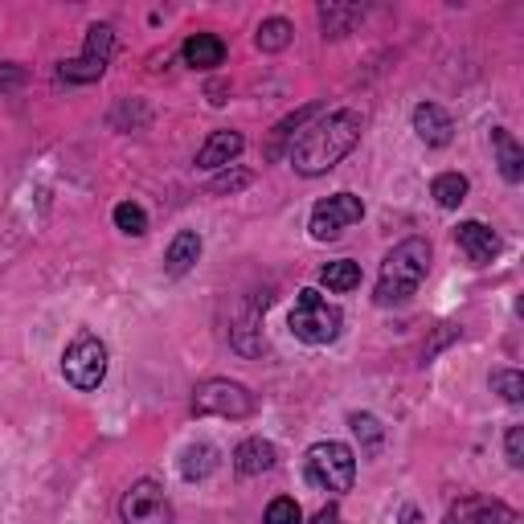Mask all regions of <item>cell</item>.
<instances>
[{"instance_id": "21", "label": "cell", "mask_w": 524, "mask_h": 524, "mask_svg": "<svg viewBox=\"0 0 524 524\" xmlns=\"http://www.w3.org/2000/svg\"><path fill=\"white\" fill-rule=\"evenodd\" d=\"M365 17V9L357 5H320V25H324V37H344L357 21Z\"/></svg>"}, {"instance_id": "29", "label": "cell", "mask_w": 524, "mask_h": 524, "mask_svg": "<svg viewBox=\"0 0 524 524\" xmlns=\"http://www.w3.org/2000/svg\"><path fill=\"white\" fill-rule=\"evenodd\" d=\"M21 82H25V74H21L17 66H5V62H0V95L13 91V86H21Z\"/></svg>"}, {"instance_id": "10", "label": "cell", "mask_w": 524, "mask_h": 524, "mask_svg": "<svg viewBox=\"0 0 524 524\" xmlns=\"http://www.w3.org/2000/svg\"><path fill=\"white\" fill-rule=\"evenodd\" d=\"M443 524H520V512L508 508L504 500H488V496H463L459 504H451Z\"/></svg>"}, {"instance_id": "9", "label": "cell", "mask_w": 524, "mask_h": 524, "mask_svg": "<svg viewBox=\"0 0 524 524\" xmlns=\"http://www.w3.org/2000/svg\"><path fill=\"white\" fill-rule=\"evenodd\" d=\"M361 217H365V201L357 193H332V197L316 201L308 230H312L316 242H336L348 226H357Z\"/></svg>"}, {"instance_id": "18", "label": "cell", "mask_w": 524, "mask_h": 524, "mask_svg": "<svg viewBox=\"0 0 524 524\" xmlns=\"http://www.w3.org/2000/svg\"><path fill=\"white\" fill-rule=\"evenodd\" d=\"M467 177H463V172H439V177H434L430 181V197L434 201H439L443 209H459L463 201H467Z\"/></svg>"}, {"instance_id": "7", "label": "cell", "mask_w": 524, "mask_h": 524, "mask_svg": "<svg viewBox=\"0 0 524 524\" xmlns=\"http://www.w3.org/2000/svg\"><path fill=\"white\" fill-rule=\"evenodd\" d=\"M111 50H115V29L111 25H91L86 29V46L78 58L58 66V78L70 86H86V82H99L111 66Z\"/></svg>"}, {"instance_id": "4", "label": "cell", "mask_w": 524, "mask_h": 524, "mask_svg": "<svg viewBox=\"0 0 524 524\" xmlns=\"http://www.w3.org/2000/svg\"><path fill=\"white\" fill-rule=\"evenodd\" d=\"M287 324L303 344H332L340 336V328H344V312L336 308V303H328L316 287H303L295 295V308H291Z\"/></svg>"}, {"instance_id": "13", "label": "cell", "mask_w": 524, "mask_h": 524, "mask_svg": "<svg viewBox=\"0 0 524 524\" xmlns=\"http://www.w3.org/2000/svg\"><path fill=\"white\" fill-rule=\"evenodd\" d=\"M414 131L426 148H447L455 136V123L439 103H418L414 107Z\"/></svg>"}, {"instance_id": "1", "label": "cell", "mask_w": 524, "mask_h": 524, "mask_svg": "<svg viewBox=\"0 0 524 524\" xmlns=\"http://www.w3.org/2000/svg\"><path fill=\"white\" fill-rule=\"evenodd\" d=\"M361 127H365V119L353 107L320 115L316 123L303 127L299 140L291 144V152H287L291 168L303 172V177H324V172H332L348 152L361 144Z\"/></svg>"}, {"instance_id": "24", "label": "cell", "mask_w": 524, "mask_h": 524, "mask_svg": "<svg viewBox=\"0 0 524 524\" xmlns=\"http://www.w3.org/2000/svg\"><path fill=\"white\" fill-rule=\"evenodd\" d=\"M488 385L500 393L504 402H520V398H524V377H520L516 369H496V373L488 377Z\"/></svg>"}, {"instance_id": "5", "label": "cell", "mask_w": 524, "mask_h": 524, "mask_svg": "<svg viewBox=\"0 0 524 524\" xmlns=\"http://www.w3.org/2000/svg\"><path fill=\"white\" fill-rule=\"evenodd\" d=\"M62 377L82 393L99 389L107 377V344L95 332H78L62 353Z\"/></svg>"}, {"instance_id": "25", "label": "cell", "mask_w": 524, "mask_h": 524, "mask_svg": "<svg viewBox=\"0 0 524 524\" xmlns=\"http://www.w3.org/2000/svg\"><path fill=\"white\" fill-rule=\"evenodd\" d=\"M262 524H303V512L291 496H279L267 504V516H262Z\"/></svg>"}, {"instance_id": "19", "label": "cell", "mask_w": 524, "mask_h": 524, "mask_svg": "<svg viewBox=\"0 0 524 524\" xmlns=\"http://www.w3.org/2000/svg\"><path fill=\"white\" fill-rule=\"evenodd\" d=\"M291 37H295L291 21H283V17H267V21L258 25V33H254V46H258V50H267V54H279V50L291 46Z\"/></svg>"}, {"instance_id": "30", "label": "cell", "mask_w": 524, "mask_h": 524, "mask_svg": "<svg viewBox=\"0 0 524 524\" xmlns=\"http://www.w3.org/2000/svg\"><path fill=\"white\" fill-rule=\"evenodd\" d=\"M312 524H340V508H336V504H328V508H320V512L312 516Z\"/></svg>"}, {"instance_id": "20", "label": "cell", "mask_w": 524, "mask_h": 524, "mask_svg": "<svg viewBox=\"0 0 524 524\" xmlns=\"http://www.w3.org/2000/svg\"><path fill=\"white\" fill-rule=\"evenodd\" d=\"M320 283L328 291H353V287H361V262H353V258L328 262V267L320 271Z\"/></svg>"}, {"instance_id": "8", "label": "cell", "mask_w": 524, "mask_h": 524, "mask_svg": "<svg viewBox=\"0 0 524 524\" xmlns=\"http://www.w3.org/2000/svg\"><path fill=\"white\" fill-rule=\"evenodd\" d=\"M119 516H123V524H177L172 500L156 479H136L119 500Z\"/></svg>"}, {"instance_id": "27", "label": "cell", "mask_w": 524, "mask_h": 524, "mask_svg": "<svg viewBox=\"0 0 524 524\" xmlns=\"http://www.w3.org/2000/svg\"><path fill=\"white\" fill-rule=\"evenodd\" d=\"M504 455L512 467L524 463V426H508V439H504Z\"/></svg>"}, {"instance_id": "26", "label": "cell", "mask_w": 524, "mask_h": 524, "mask_svg": "<svg viewBox=\"0 0 524 524\" xmlns=\"http://www.w3.org/2000/svg\"><path fill=\"white\" fill-rule=\"evenodd\" d=\"M250 181H254L250 172H222V177L209 181V193H238V189H246Z\"/></svg>"}, {"instance_id": "16", "label": "cell", "mask_w": 524, "mask_h": 524, "mask_svg": "<svg viewBox=\"0 0 524 524\" xmlns=\"http://www.w3.org/2000/svg\"><path fill=\"white\" fill-rule=\"evenodd\" d=\"M275 463H279V451L267 439H246L234 451V471L238 475H262V471H271Z\"/></svg>"}, {"instance_id": "2", "label": "cell", "mask_w": 524, "mask_h": 524, "mask_svg": "<svg viewBox=\"0 0 524 524\" xmlns=\"http://www.w3.org/2000/svg\"><path fill=\"white\" fill-rule=\"evenodd\" d=\"M430 258H434V250H430L426 238H406V242L393 246L385 254V262H381V275H377V291H373L377 308L410 303L418 295L422 279L430 275Z\"/></svg>"}, {"instance_id": "6", "label": "cell", "mask_w": 524, "mask_h": 524, "mask_svg": "<svg viewBox=\"0 0 524 524\" xmlns=\"http://www.w3.org/2000/svg\"><path fill=\"white\" fill-rule=\"evenodd\" d=\"M254 406V393L226 377H209L193 389V414L201 418H250Z\"/></svg>"}, {"instance_id": "14", "label": "cell", "mask_w": 524, "mask_h": 524, "mask_svg": "<svg viewBox=\"0 0 524 524\" xmlns=\"http://www.w3.org/2000/svg\"><path fill=\"white\" fill-rule=\"evenodd\" d=\"M181 58L193 70H217V66L226 62V41L213 37V33H193V37H185Z\"/></svg>"}, {"instance_id": "12", "label": "cell", "mask_w": 524, "mask_h": 524, "mask_svg": "<svg viewBox=\"0 0 524 524\" xmlns=\"http://www.w3.org/2000/svg\"><path fill=\"white\" fill-rule=\"evenodd\" d=\"M455 242H459V250L475 262V267H484V262H492L500 254V234L492 226H484V222H459Z\"/></svg>"}, {"instance_id": "23", "label": "cell", "mask_w": 524, "mask_h": 524, "mask_svg": "<svg viewBox=\"0 0 524 524\" xmlns=\"http://www.w3.org/2000/svg\"><path fill=\"white\" fill-rule=\"evenodd\" d=\"M115 226H119L123 234H131V238H144V234H148V213H144V205L119 201V205H115Z\"/></svg>"}, {"instance_id": "28", "label": "cell", "mask_w": 524, "mask_h": 524, "mask_svg": "<svg viewBox=\"0 0 524 524\" xmlns=\"http://www.w3.org/2000/svg\"><path fill=\"white\" fill-rule=\"evenodd\" d=\"M353 430H357V439H361V434L369 439V451L381 443V426H377V418H373V414H353Z\"/></svg>"}, {"instance_id": "22", "label": "cell", "mask_w": 524, "mask_h": 524, "mask_svg": "<svg viewBox=\"0 0 524 524\" xmlns=\"http://www.w3.org/2000/svg\"><path fill=\"white\" fill-rule=\"evenodd\" d=\"M213 471H217V447L193 443V447L185 451V459H181V475H185V479H205V475H213Z\"/></svg>"}, {"instance_id": "15", "label": "cell", "mask_w": 524, "mask_h": 524, "mask_svg": "<svg viewBox=\"0 0 524 524\" xmlns=\"http://www.w3.org/2000/svg\"><path fill=\"white\" fill-rule=\"evenodd\" d=\"M492 148H496V164L504 172V181L520 185L524 181V148L516 144V136L504 131V127H492Z\"/></svg>"}, {"instance_id": "11", "label": "cell", "mask_w": 524, "mask_h": 524, "mask_svg": "<svg viewBox=\"0 0 524 524\" xmlns=\"http://www.w3.org/2000/svg\"><path fill=\"white\" fill-rule=\"evenodd\" d=\"M242 148H246L242 131L222 127V131H213V136L201 144V152H197V168H209V172H217V168H230V164L242 156Z\"/></svg>"}, {"instance_id": "3", "label": "cell", "mask_w": 524, "mask_h": 524, "mask_svg": "<svg viewBox=\"0 0 524 524\" xmlns=\"http://www.w3.org/2000/svg\"><path fill=\"white\" fill-rule=\"evenodd\" d=\"M303 475H308V484L316 492H348L357 479V455L348 451L344 443L336 439H324V443H312L308 455H303Z\"/></svg>"}, {"instance_id": "17", "label": "cell", "mask_w": 524, "mask_h": 524, "mask_svg": "<svg viewBox=\"0 0 524 524\" xmlns=\"http://www.w3.org/2000/svg\"><path fill=\"white\" fill-rule=\"evenodd\" d=\"M201 258V238L193 234V230H181L177 238L168 242V254H164V271L172 275V279H181V275H189L193 271V262Z\"/></svg>"}]
</instances>
